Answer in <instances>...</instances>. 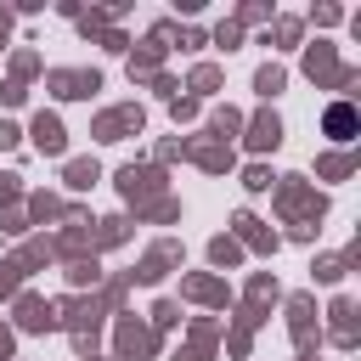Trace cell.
<instances>
[{
    "label": "cell",
    "mask_w": 361,
    "mask_h": 361,
    "mask_svg": "<svg viewBox=\"0 0 361 361\" xmlns=\"http://www.w3.org/2000/svg\"><path fill=\"white\" fill-rule=\"evenodd\" d=\"M327 130H333V135L344 141V135L355 130V113H350V107H333V113H327Z\"/></svg>",
    "instance_id": "obj_1"
}]
</instances>
